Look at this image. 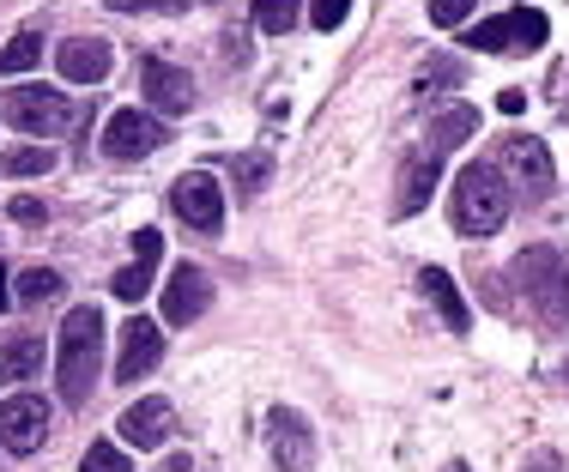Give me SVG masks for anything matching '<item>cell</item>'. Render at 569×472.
Instances as JSON below:
<instances>
[{"label": "cell", "instance_id": "cell-1", "mask_svg": "<svg viewBox=\"0 0 569 472\" xmlns=\"http://www.w3.org/2000/svg\"><path fill=\"white\" fill-rule=\"evenodd\" d=\"M98 370H103V315H98V303H79L61 321V345H56V382H61L67 406H86Z\"/></svg>", "mask_w": 569, "mask_h": 472}, {"label": "cell", "instance_id": "cell-2", "mask_svg": "<svg viewBox=\"0 0 569 472\" xmlns=\"http://www.w3.org/2000/svg\"><path fill=\"white\" fill-rule=\"evenodd\" d=\"M509 219V182L497 164H467L455 177V231L460 237H497Z\"/></svg>", "mask_w": 569, "mask_h": 472}, {"label": "cell", "instance_id": "cell-3", "mask_svg": "<svg viewBox=\"0 0 569 472\" xmlns=\"http://www.w3.org/2000/svg\"><path fill=\"white\" fill-rule=\"evenodd\" d=\"M515 285L527 291V303H533L551 328H569V261L558 249L539 242V249L515 254Z\"/></svg>", "mask_w": 569, "mask_h": 472}, {"label": "cell", "instance_id": "cell-4", "mask_svg": "<svg viewBox=\"0 0 569 472\" xmlns=\"http://www.w3.org/2000/svg\"><path fill=\"white\" fill-rule=\"evenodd\" d=\"M546 37H551L546 12L515 7V12H503V19H485L467 43L479 49V56H533V49H546Z\"/></svg>", "mask_w": 569, "mask_h": 472}, {"label": "cell", "instance_id": "cell-5", "mask_svg": "<svg viewBox=\"0 0 569 472\" xmlns=\"http://www.w3.org/2000/svg\"><path fill=\"white\" fill-rule=\"evenodd\" d=\"M73 116L79 110L61 98V91H49V86H12L7 91V121L19 133H37V140H43V133H67Z\"/></svg>", "mask_w": 569, "mask_h": 472}, {"label": "cell", "instance_id": "cell-6", "mask_svg": "<svg viewBox=\"0 0 569 472\" xmlns=\"http://www.w3.org/2000/svg\"><path fill=\"white\" fill-rule=\"evenodd\" d=\"M170 207H176V219L188 224V231H207V237H219L224 231V188L207 177V170H194V177H182L170 188Z\"/></svg>", "mask_w": 569, "mask_h": 472}, {"label": "cell", "instance_id": "cell-7", "mask_svg": "<svg viewBox=\"0 0 569 472\" xmlns=\"http://www.w3.org/2000/svg\"><path fill=\"white\" fill-rule=\"evenodd\" d=\"M164 140H170V128H164L158 116H146V110H116L110 128H103V152L121 158V164H133V158H152Z\"/></svg>", "mask_w": 569, "mask_h": 472}, {"label": "cell", "instance_id": "cell-8", "mask_svg": "<svg viewBox=\"0 0 569 472\" xmlns=\"http://www.w3.org/2000/svg\"><path fill=\"white\" fill-rule=\"evenodd\" d=\"M497 164H503L533 200L551 194V152H546V140H533V133H509V140L497 145Z\"/></svg>", "mask_w": 569, "mask_h": 472}, {"label": "cell", "instance_id": "cell-9", "mask_svg": "<svg viewBox=\"0 0 569 472\" xmlns=\"http://www.w3.org/2000/svg\"><path fill=\"white\" fill-rule=\"evenodd\" d=\"M49 436V406L37 394H12L7 406H0V442H7L12 454H37Z\"/></svg>", "mask_w": 569, "mask_h": 472}, {"label": "cell", "instance_id": "cell-10", "mask_svg": "<svg viewBox=\"0 0 569 472\" xmlns=\"http://www.w3.org/2000/svg\"><path fill=\"white\" fill-rule=\"evenodd\" d=\"M267 449H273V461L284 472H309L316 466V436H309V424H303V412H273L267 418Z\"/></svg>", "mask_w": 569, "mask_h": 472}, {"label": "cell", "instance_id": "cell-11", "mask_svg": "<svg viewBox=\"0 0 569 472\" xmlns=\"http://www.w3.org/2000/svg\"><path fill=\"white\" fill-rule=\"evenodd\" d=\"M164 358V328L146 315H133L128 328H121V358H116V382H140L152 363Z\"/></svg>", "mask_w": 569, "mask_h": 472}, {"label": "cell", "instance_id": "cell-12", "mask_svg": "<svg viewBox=\"0 0 569 472\" xmlns=\"http://www.w3.org/2000/svg\"><path fill=\"white\" fill-rule=\"evenodd\" d=\"M140 91H146V103H152V110H164V116H182L188 103H194L188 73H182V67H170V61H158V56L140 61Z\"/></svg>", "mask_w": 569, "mask_h": 472}, {"label": "cell", "instance_id": "cell-13", "mask_svg": "<svg viewBox=\"0 0 569 472\" xmlns=\"http://www.w3.org/2000/svg\"><path fill=\"white\" fill-rule=\"evenodd\" d=\"M207 303H212V279L200 273V267L182 261L170 273V285H164V321H170V328H182V321L207 315Z\"/></svg>", "mask_w": 569, "mask_h": 472}, {"label": "cell", "instance_id": "cell-14", "mask_svg": "<svg viewBox=\"0 0 569 472\" xmlns=\"http://www.w3.org/2000/svg\"><path fill=\"white\" fill-rule=\"evenodd\" d=\"M110 61L116 56H110V43H103V37H73V43H61V56H56L67 86H103Z\"/></svg>", "mask_w": 569, "mask_h": 472}, {"label": "cell", "instance_id": "cell-15", "mask_svg": "<svg viewBox=\"0 0 569 472\" xmlns=\"http://www.w3.org/2000/svg\"><path fill=\"white\" fill-rule=\"evenodd\" d=\"M170 430H176V412H170V400H158V394L121 412V436H128L133 449H164Z\"/></svg>", "mask_w": 569, "mask_h": 472}, {"label": "cell", "instance_id": "cell-16", "mask_svg": "<svg viewBox=\"0 0 569 472\" xmlns=\"http://www.w3.org/2000/svg\"><path fill=\"white\" fill-rule=\"evenodd\" d=\"M437 177H442V158H430V152L406 158V170H400V194H395V219H412V212H425V207H430V194H437Z\"/></svg>", "mask_w": 569, "mask_h": 472}, {"label": "cell", "instance_id": "cell-17", "mask_svg": "<svg viewBox=\"0 0 569 472\" xmlns=\"http://www.w3.org/2000/svg\"><path fill=\"white\" fill-rule=\"evenodd\" d=\"M0 375H7V382L43 375V333H7V340H0Z\"/></svg>", "mask_w": 569, "mask_h": 472}, {"label": "cell", "instance_id": "cell-18", "mask_svg": "<svg viewBox=\"0 0 569 472\" xmlns=\"http://www.w3.org/2000/svg\"><path fill=\"white\" fill-rule=\"evenodd\" d=\"M472 133H479V110L472 103H455V110H442L437 121H430V158L455 152V145H467Z\"/></svg>", "mask_w": 569, "mask_h": 472}, {"label": "cell", "instance_id": "cell-19", "mask_svg": "<svg viewBox=\"0 0 569 472\" xmlns=\"http://www.w3.org/2000/svg\"><path fill=\"white\" fill-rule=\"evenodd\" d=\"M418 285H425V297L430 303H437V315L449 321L455 333H467L472 328V315H467V303H460V291H455V279L442 273V267H425V273H418Z\"/></svg>", "mask_w": 569, "mask_h": 472}, {"label": "cell", "instance_id": "cell-20", "mask_svg": "<svg viewBox=\"0 0 569 472\" xmlns=\"http://www.w3.org/2000/svg\"><path fill=\"white\" fill-rule=\"evenodd\" d=\"M297 19H303V0H254V24L267 37H284Z\"/></svg>", "mask_w": 569, "mask_h": 472}, {"label": "cell", "instance_id": "cell-21", "mask_svg": "<svg viewBox=\"0 0 569 472\" xmlns=\"http://www.w3.org/2000/svg\"><path fill=\"white\" fill-rule=\"evenodd\" d=\"M37 61H43V37L37 31L12 37V43L0 49V73H24V67H37Z\"/></svg>", "mask_w": 569, "mask_h": 472}, {"label": "cell", "instance_id": "cell-22", "mask_svg": "<svg viewBox=\"0 0 569 472\" xmlns=\"http://www.w3.org/2000/svg\"><path fill=\"white\" fill-rule=\"evenodd\" d=\"M56 291H61L56 267H24L19 285H12V297H24V303H43V297H56Z\"/></svg>", "mask_w": 569, "mask_h": 472}, {"label": "cell", "instance_id": "cell-23", "mask_svg": "<svg viewBox=\"0 0 569 472\" xmlns=\"http://www.w3.org/2000/svg\"><path fill=\"white\" fill-rule=\"evenodd\" d=\"M43 170H56L49 145H12L7 152V177H43Z\"/></svg>", "mask_w": 569, "mask_h": 472}, {"label": "cell", "instance_id": "cell-24", "mask_svg": "<svg viewBox=\"0 0 569 472\" xmlns=\"http://www.w3.org/2000/svg\"><path fill=\"white\" fill-rule=\"evenodd\" d=\"M152 273L158 267H146V261H133V267H121V273L110 279V291L121 297V303H140L146 291H152Z\"/></svg>", "mask_w": 569, "mask_h": 472}, {"label": "cell", "instance_id": "cell-25", "mask_svg": "<svg viewBox=\"0 0 569 472\" xmlns=\"http://www.w3.org/2000/svg\"><path fill=\"white\" fill-rule=\"evenodd\" d=\"M86 472H133V466H128V454H121L116 442H91V449H86Z\"/></svg>", "mask_w": 569, "mask_h": 472}, {"label": "cell", "instance_id": "cell-26", "mask_svg": "<svg viewBox=\"0 0 569 472\" xmlns=\"http://www.w3.org/2000/svg\"><path fill=\"white\" fill-rule=\"evenodd\" d=\"M346 12H351V0H309V24H316V31L346 24Z\"/></svg>", "mask_w": 569, "mask_h": 472}, {"label": "cell", "instance_id": "cell-27", "mask_svg": "<svg viewBox=\"0 0 569 472\" xmlns=\"http://www.w3.org/2000/svg\"><path fill=\"white\" fill-rule=\"evenodd\" d=\"M158 254H164V237H158V231H146V224H140V231H133V261L158 267Z\"/></svg>", "mask_w": 569, "mask_h": 472}, {"label": "cell", "instance_id": "cell-28", "mask_svg": "<svg viewBox=\"0 0 569 472\" xmlns=\"http://www.w3.org/2000/svg\"><path fill=\"white\" fill-rule=\"evenodd\" d=\"M472 7H479V0H430V19H437V24H460Z\"/></svg>", "mask_w": 569, "mask_h": 472}, {"label": "cell", "instance_id": "cell-29", "mask_svg": "<svg viewBox=\"0 0 569 472\" xmlns=\"http://www.w3.org/2000/svg\"><path fill=\"white\" fill-rule=\"evenodd\" d=\"M116 12H182L188 0H110Z\"/></svg>", "mask_w": 569, "mask_h": 472}, {"label": "cell", "instance_id": "cell-30", "mask_svg": "<svg viewBox=\"0 0 569 472\" xmlns=\"http://www.w3.org/2000/svg\"><path fill=\"white\" fill-rule=\"evenodd\" d=\"M267 170H273L267 158H237V177H242V188H261V182H267Z\"/></svg>", "mask_w": 569, "mask_h": 472}, {"label": "cell", "instance_id": "cell-31", "mask_svg": "<svg viewBox=\"0 0 569 472\" xmlns=\"http://www.w3.org/2000/svg\"><path fill=\"white\" fill-rule=\"evenodd\" d=\"M12 219H19V224H43V200L19 194V200H12Z\"/></svg>", "mask_w": 569, "mask_h": 472}, {"label": "cell", "instance_id": "cell-32", "mask_svg": "<svg viewBox=\"0 0 569 472\" xmlns=\"http://www.w3.org/2000/svg\"><path fill=\"white\" fill-rule=\"evenodd\" d=\"M425 79H442V86H455V79H460V61H449V56L425 61Z\"/></svg>", "mask_w": 569, "mask_h": 472}, {"label": "cell", "instance_id": "cell-33", "mask_svg": "<svg viewBox=\"0 0 569 472\" xmlns=\"http://www.w3.org/2000/svg\"><path fill=\"white\" fill-rule=\"evenodd\" d=\"M497 110H503V116H521L527 98H521V91H503V98H497Z\"/></svg>", "mask_w": 569, "mask_h": 472}, {"label": "cell", "instance_id": "cell-34", "mask_svg": "<svg viewBox=\"0 0 569 472\" xmlns=\"http://www.w3.org/2000/svg\"><path fill=\"white\" fill-rule=\"evenodd\" d=\"M551 466H558V454H533V461H527L521 472H551Z\"/></svg>", "mask_w": 569, "mask_h": 472}, {"label": "cell", "instance_id": "cell-35", "mask_svg": "<svg viewBox=\"0 0 569 472\" xmlns=\"http://www.w3.org/2000/svg\"><path fill=\"white\" fill-rule=\"evenodd\" d=\"M7 303H12V285H7V267H0V315H7Z\"/></svg>", "mask_w": 569, "mask_h": 472}]
</instances>
